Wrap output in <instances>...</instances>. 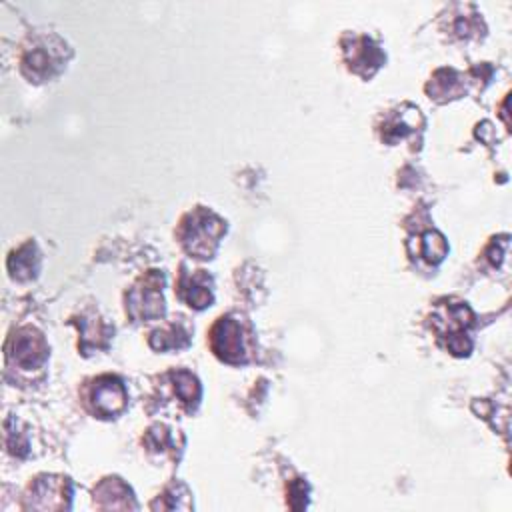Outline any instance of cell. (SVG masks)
Returning a JSON list of instances; mask_svg holds the SVG:
<instances>
[{
	"instance_id": "obj_1",
	"label": "cell",
	"mask_w": 512,
	"mask_h": 512,
	"mask_svg": "<svg viewBox=\"0 0 512 512\" xmlns=\"http://www.w3.org/2000/svg\"><path fill=\"white\" fill-rule=\"evenodd\" d=\"M226 234V220H222L210 208L198 206L188 212L178 226L176 238L182 248L194 258H212L220 238Z\"/></svg>"
},
{
	"instance_id": "obj_2",
	"label": "cell",
	"mask_w": 512,
	"mask_h": 512,
	"mask_svg": "<svg viewBox=\"0 0 512 512\" xmlns=\"http://www.w3.org/2000/svg\"><path fill=\"white\" fill-rule=\"evenodd\" d=\"M70 54V48L58 36H40L24 50L20 70L30 82H48L66 68Z\"/></svg>"
},
{
	"instance_id": "obj_3",
	"label": "cell",
	"mask_w": 512,
	"mask_h": 512,
	"mask_svg": "<svg viewBox=\"0 0 512 512\" xmlns=\"http://www.w3.org/2000/svg\"><path fill=\"white\" fill-rule=\"evenodd\" d=\"M250 326L236 316H220L210 330V348L226 364H246L252 348Z\"/></svg>"
},
{
	"instance_id": "obj_4",
	"label": "cell",
	"mask_w": 512,
	"mask_h": 512,
	"mask_svg": "<svg viewBox=\"0 0 512 512\" xmlns=\"http://www.w3.org/2000/svg\"><path fill=\"white\" fill-rule=\"evenodd\" d=\"M164 274L158 270H150L146 276H142L126 294V314L134 322H148L158 320L166 312L164 296Z\"/></svg>"
},
{
	"instance_id": "obj_5",
	"label": "cell",
	"mask_w": 512,
	"mask_h": 512,
	"mask_svg": "<svg viewBox=\"0 0 512 512\" xmlns=\"http://www.w3.org/2000/svg\"><path fill=\"white\" fill-rule=\"evenodd\" d=\"M84 402L88 410L98 418H116L128 406V392L118 376L102 374L88 384Z\"/></svg>"
},
{
	"instance_id": "obj_6",
	"label": "cell",
	"mask_w": 512,
	"mask_h": 512,
	"mask_svg": "<svg viewBox=\"0 0 512 512\" xmlns=\"http://www.w3.org/2000/svg\"><path fill=\"white\" fill-rule=\"evenodd\" d=\"M6 358L22 370H36L48 360V344L38 330L26 326L8 338Z\"/></svg>"
},
{
	"instance_id": "obj_7",
	"label": "cell",
	"mask_w": 512,
	"mask_h": 512,
	"mask_svg": "<svg viewBox=\"0 0 512 512\" xmlns=\"http://www.w3.org/2000/svg\"><path fill=\"white\" fill-rule=\"evenodd\" d=\"M342 54L348 68L362 76L364 80L372 78V74L384 64V52L380 46L366 34H344L342 38Z\"/></svg>"
},
{
	"instance_id": "obj_8",
	"label": "cell",
	"mask_w": 512,
	"mask_h": 512,
	"mask_svg": "<svg viewBox=\"0 0 512 512\" xmlns=\"http://www.w3.org/2000/svg\"><path fill=\"white\" fill-rule=\"evenodd\" d=\"M212 276L204 270H186L182 266V272L178 274L176 280V296L186 302L190 308L202 310L212 304L214 294H212Z\"/></svg>"
},
{
	"instance_id": "obj_9",
	"label": "cell",
	"mask_w": 512,
	"mask_h": 512,
	"mask_svg": "<svg viewBox=\"0 0 512 512\" xmlns=\"http://www.w3.org/2000/svg\"><path fill=\"white\" fill-rule=\"evenodd\" d=\"M70 494H72V484L66 476L44 474V476H38L30 484L28 506L30 508H60V504H58V500H60L68 508Z\"/></svg>"
},
{
	"instance_id": "obj_10",
	"label": "cell",
	"mask_w": 512,
	"mask_h": 512,
	"mask_svg": "<svg viewBox=\"0 0 512 512\" xmlns=\"http://www.w3.org/2000/svg\"><path fill=\"white\" fill-rule=\"evenodd\" d=\"M424 126V118L418 108L404 104L402 108H396L392 114L386 116L380 132L382 140L388 144H396L398 140H404L408 134L416 132V128Z\"/></svg>"
},
{
	"instance_id": "obj_11",
	"label": "cell",
	"mask_w": 512,
	"mask_h": 512,
	"mask_svg": "<svg viewBox=\"0 0 512 512\" xmlns=\"http://www.w3.org/2000/svg\"><path fill=\"white\" fill-rule=\"evenodd\" d=\"M94 504L98 508H136L132 490L116 476L104 478L94 488Z\"/></svg>"
},
{
	"instance_id": "obj_12",
	"label": "cell",
	"mask_w": 512,
	"mask_h": 512,
	"mask_svg": "<svg viewBox=\"0 0 512 512\" xmlns=\"http://www.w3.org/2000/svg\"><path fill=\"white\" fill-rule=\"evenodd\" d=\"M190 336H192V328L180 318L178 322H172L164 328H158L154 332H150V338H148V344L154 348V350H180V348H186L190 346Z\"/></svg>"
},
{
	"instance_id": "obj_13",
	"label": "cell",
	"mask_w": 512,
	"mask_h": 512,
	"mask_svg": "<svg viewBox=\"0 0 512 512\" xmlns=\"http://www.w3.org/2000/svg\"><path fill=\"white\" fill-rule=\"evenodd\" d=\"M8 270L10 276L16 280H30L40 270V252L34 242L22 244L18 250H14L8 258Z\"/></svg>"
},
{
	"instance_id": "obj_14",
	"label": "cell",
	"mask_w": 512,
	"mask_h": 512,
	"mask_svg": "<svg viewBox=\"0 0 512 512\" xmlns=\"http://www.w3.org/2000/svg\"><path fill=\"white\" fill-rule=\"evenodd\" d=\"M426 92L430 94V98H434L438 102H446L452 98H460V94L464 92V82L456 70L440 68L430 78Z\"/></svg>"
}]
</instances>
